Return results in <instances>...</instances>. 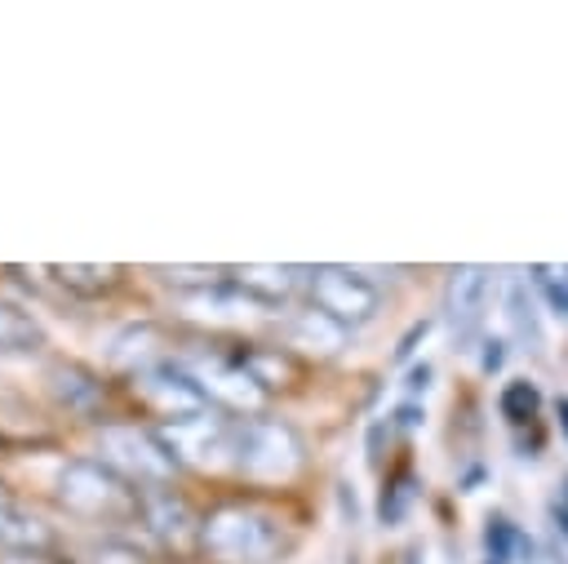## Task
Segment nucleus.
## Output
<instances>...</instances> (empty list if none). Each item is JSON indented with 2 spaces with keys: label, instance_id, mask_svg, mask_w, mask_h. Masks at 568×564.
Wrapping results in <instances>:
<instances>
[{
  "label": "nucleus",
  "instance_id": "f257e3e1",
  "mask_svg": "<svg viewBox=\"0 0 568 564\" xmlns=\"http://www.w3.org/2000/svg\"><path fill=\"white\" fill-rule=\"evenodd\" d=\"M200 546L217 564H275L288 551L284 520L253 502H222L200 520Z\"/></svg>",
  "mask_w": 568,
  "mask_h": 564
},
{
  "label": "nucleus",
  "instance_id": "f03ea898",
  "mask_svg": "<svg viewBox=\"0 0 568 564\" xmlns=\"http://www.w3.org/2000/svg\"><path fill=\"white\" fill-rule=\"evenodd\" d=\"M53 493H58L62 511H71L75 520H93V524L138 520V511H142V489H133L102 457H67Z\"/></svg>",
  "mask_w": 568,
  "mask_h": 564
},
{
  "label": "nucleus",
  "instance_id": "7ed1b4c3",
  "mask_svg": "<svg viewBox=\"0 0 568 564\" xmlns=\"http://www.w3.org/2000/svg\"><path fill=\"white\" fill-rule=\"evenodd\" d=\"M306 462L302 435L280 417L235 422V471L253 484H288Z\"/></svg>",
  "mask_w": 568,
  "mask_h": 564
},
{
  "label": "nucleus",
  "instance_id": "20e7f679",
  "mask_svg": "<svg viewBox=\"0 0 568 564\" xmlns=\"http://www.w3.org/2000/svg\"><path fill=\"white\" fill-rule=\"evenodd\" d=\"M98 453L111 471H120L133 489H164L178 471L173 453L164 449L160 431L151 426H138V422H106L98 431Z\"/></svg>",
  "mask_w": 568,
  "mask_h": 564
},
{
  "label": "nucleus",
  "instance_id": "39448f33",
  "mask_svg": "<svg viewBox=\"0 0 568 564\" xmlns=\"http://www.w3.org/2000/svg\"><path fill=\"white\" fill-rule=\"evenodd\" d=\"M235 422L240 417H222V409H209L200 417L160 426V440L178 466L217 471V466H235Z\"/></svg>",
  "mask_w": 568,
  "mask_h": 564
},
{
  "label": "nucleus",
  "instance_id": "423d86ee",
  "mask_svg": "<svg viewBox=\"0 0 568 564\" xmlns=\"http://www.w3.org/2000/svg\"><path fill=\"white\" fill-rule=\"evenodd\" d=\"M306 289H311V306H320L324 315H333L346 329L373 320L377 306H382V289L368 275H359L351 266H333V262L328 266H311L306 271Z\"/></svg>",
  "mask_w": 568,
  "mask_h": 564
},
{
  "label": "nucleus",
  "instance_id": "0eeeda50",
  "mask_svg": "<svg viewBox=\"0 0 568 564\" xmlns=\"http://www.w3.org/2000/svg\"><path fill=\"white\" fill-rule=\"evenodd\" d=\"M133 395H138L151 413H160L164 426H169V422L200 417V413L213 409L209 395H204V386H200V377H195L186 364H178V360H160V364L133 373Z\"/></svg>",
  "mask_w": 568,
  "mask_h": 564
},
{
  "label": "nucleus",
  "instance_id": "6e6552de",
  "mask_svg": "<svg viewBox=\"0 0 568 564\" xmlns=\"http://www.w3.org/2000/svg\"><path fill=\"white\" fill-rule=\"evenodd\" d=\"M186 369L200 377L209 404H217L226 413H248L253 417L266 404V386L240 360H200V364H186Z\"/></svg>",
  "mask_w": 568,
  "mask_h": 564
},
{
  "label": "nucleus",
  "instance_id": "1a4fd4ad",
  "mask_svg": "<svg viewBox=\"0 0 568 564\" xmlns=\"http://www.w3.org/2000/svg\"><path fill=\"white\" fill-rule=\"evenodd\" d=\"M488 289H493V271L488 266H453L448 284H444V315L457 333V342H475L479 324H484V306H488Z\"/></svg>",
  "mask_w": 568,
  "mask_h": 564
},
{
  "label": "nucleus",
  "instance_id": "9d476101",
  "mask_svg": "<svg viewBox=\"0 0 568 564\" xmlns=\"http://www.w3.org/2000/svg\"><path fill=\"white\" fill-rule=\"evenodd\" d=\"M311 266H275V262H244V266H226V280L253 302V306H280L293 298V289L302 284Z\"/></svg>",
  "mask_w": 568,
  "mask_h": 564
},
{
  "label": "nucleus",
  "instance_id": "9b49d317",
  "mask_svg": "<svg viewBox=\"0 0 568 564\" xmlns=\"http://www.w3.org/2000/svg\"><path fill=\"white\" fill-rule=\"evenodd\" d=\"M346 338H351V329L337 324L333 315H324L320 306H306L284 324V342L302 355H315V360H333L346 346Z\"/></svg>",
  "mask_w": 568,
  "mask_h": 564
},
{
  "label": "nucleus",
  "instance_id": "f8f14e48",
  "mask_svg": "<svg viewBox=\"0 0 568 564\" xmlns=\"http://www.w3.org/2000/svg\"><path fill=\"white\" fill-rule=\"evenodd\" d=\"M44 382H49V395H53L67 413H98V404H102V377H98L93 369H84L80 360H58V364H49Z\"/></svg>",
  "mask_w": 568,
  "mask_h": 564
},
{
  "label": "nucleus",
  "instance_id": "ddd939ff",
  "mask_svg": "<svg viewBox=\"0 0 568 564\" xmlns=\"http://www.w3.org/2000/svg\"><path fill=\"white\" fill-rule=\"evenodd\" d=\"M0 546L13 555H44V551H53V528L31 511L4 506L0 511Z\"/></svg>",
  "mask_w": 568,
  "mask_h": 564
},
{
  "label": "nucleus",
  "instance_id": "4468645a",
  "mask_svg": "<svg viewBox=\"0 0 568 564\" xmlns=\"http://www.w3.org/2000/svg\"><path fill=\"white\" fill-rule=\"evenodd\" d=\"M44 271L71 298H102L120 284V266H98V262H53Z\"/></svg>",
  "mask_w": 568,
  "mask_h": 564
},
{
  "label": "nucleus",
  "instance_id": "2eb2a0df",
  "mask_svg": "<svg viewBox=\"0 0 568 564\" xmlns=\"http://www.w3.org/2000/svg\"><path fill=\"white\" fill-rule=\"evenodd\" d=\"M138 520L160 537V542H182V533L191 528V511L182 497H173L169 489H146L142 493V511Z\"/></svg>",
  "mask_w": 568,
  "mask_h": 564
},
{
  "label": "nucleus",
  "instance_id": "dca6fc26",
  "mask_svg": "<svg viewBox=\"0 0 568 564\" xmlns=\"http://www.w3.org/2000/svg\"><path fill=\"white\" fill-rule=\"evenodd\" d=\"M40 346H44V324L27 306L0 298V355H36Z\"/></svg>",
  "mask_w": 568,
  "mask_h": 564
},
{
  "label": "nucleus",
  "instance_id": "f3484780",
  "mask_svg": "<svg viewBox=\"0 0 568 564\" xmlns=\"http://www.w3.org/2000/svg\"><path fill=\"white\" fill-rule=\"evenodd\" d=\"M506 320H510V333L524 351H541L546 346V333H541V315H537V302L528 293V284L515 275L506 284Z\"/></svg>",
  "mask_w": 568,
  "mask_h": 564
},
{
  "label": "nucleus",
  "instance_id": "a211bd4d",
  "mask_svg": "<svg viewBox=\"0 0 568 564\" xmlns=\"http://www.w3.org/2000/svg\"><path fill=\"white\" fill-rule=\"evenodd\" d=\"M155 342H160V329L155 324H129L124 333H115L111 342V364L115 369H129V373H142L151 364H160L164 355H155Z\"/></svg>",
  "mask_w": 568,
  "mask_h": 564
},
{
  "label": "nucleus",
  "instance_id": "6ab92c4d",
  "mask_svg": "<svg viewBox=\"0 0 568 564\" xmlns=\"http://www.w3.org/2000/svg\"><path fill=\"white\" fill-rule=\"evenodd\" d=\"M484 555H488L493 564L532 560V537H528L510 515H488V520H484Z\"/></svg>",
  "mask_w": 568,
  "mask_h": 564
},
{
  "label": "nucleus",
  "instance_id": "aec40b11",
  "mask_svg": "<svg viewBox=\"0 0 568 564\" xmlns=\"http://www.w3.org/2000/svg\"><path fill=\"white\" fill-rule=\"evenodd\" d=\"M151 275L178 293H204V289H217L226 284V266H151Z\"/></svg>",
  "mask_w": 568,
  "mask_h": 564
},
{
  "label": "nucleus",
  "instance_id": "412c9836",
  "mask_svg": "<svg viewBox=\"0 0 568 564\" xmlns=\"http://www.w3.org/2000/svg\"><path fill=\"white\" fill-rule=\"evenodd\" d=\"M413 502H417V480H413L408 471H399V475H390V480L382 484V493H377V520H382L386 528H395V524H404V515H408Z\"/></svg>",
  "mask_w": 568,
  "mask_h": 564
},
{
  "label": "nucleus",
  "instance_id": "4be33fe9",
  "mask_svg": "<svg viewBox=\"0 0 568 564\" xmlns=\"http://www.w3.org/2000/svg\"><path fill=\"white\" fill-rule=\"evenodd\" d=\"M497 409H501V417H506L510 426L532 422V417H537V409H541V391H537V382H528V377L506 382V386H501V395H497Z\"/></svg>",
  "mask_w": 568,
  "mask_h": 564
},
{
  "label": "nucleus",
  "instance_id": "5701e85b",
  "mask_svg": "<svg viewBox=\"0 0 568 564\" xmlns=\"http://www.w3.org/2000/svg\"><path fill=\"white\" fill-rule=\"evenodd\" d=\"M532 280L541 289V298L550 302V311L559 320H568V266H532Z\"/></svg>",
  "mask_w": 568,
  "mask_h": 564
},
{
  "label": "nucleus",
  "instance_id": "b1692460",
  "mask_svg": "<svg viewBox=\"0 0 568 564\" xmlns=\"http://www.w3.org/2000/svg\"><path fill=\"white\" fill-rule=\"evenodd\" d=\"M89 564H146V555L133 546V542H120V537H102L84 551Z\"/></svg>",
  "mask_w": 568,
  "mask_h": 564
},
{
  "label": "nucleus",
  "instance_id": "393cba45",
  "mask_svg": "<svg viewBox=\"0 0 568 564\" xmlns=\"http://www.w3.org/2000/svg\"><path fill=\"white\" fill-rule=\"evenodd\" d=\"M426 333H430V320H426V315H422V320H413V324L404 329V338L395 342V360H408V355L417 351V342H422Z\"/></svg>",
  "mask_w": 568,
  "mask_h": 564
},
{
  "label": "nucleus",
  "instance_id": "a878e982",
  "mask_svg": "<svg viewBox=\"0 0 568 564\" xmlns=\"http://www.w3.org/2000/svg\"><path fill=\"white\" fill-rule=\"evenodd\" d=\"M506 364V342L501 338H484L479 342V373H497Z\"/></svg>",
  "mask_w": 568,
  "mask_h": 564
},
{
  "label": "nucleus",
  "instance_id": "bb28decb",
  "mask_svg": "<svg viewBox=\"0 0 568 564\" xmlns=\"http://www.w3.org/2000/svg\"><path fill=\"white\" fill-rule=\"evenodd\" d=\"M422 417H426V413H422V404H417V400H404V404L390 413V426H399V431H417V426H422Z\"/></svg>",
  "mask_w": 568,
  "mask_h": 564
},
{
  "label": "nucleus",
  "instance_id": "cd10ccee",
  "mask_svg": "<svg viewBox=\"0 0 568 564\" xmlns=\"http://www.w3.org/2000/svg\"><path fill=\"white\" fill-rule=\"evenodd\" d=\"M386 435H390V417L368 426V440H364V449H368V462H373V466L382 462V444H386Z\"/></svg>",
  "mask_w": 568,
  "mask_h": 564
},
{
  "label": "nucleus",
  "instance_id": "c85d7f7f",
  "mask_svg": "<svg viewBox=\"0 0 568 564\" xmlns=\"http://www.w3.org/2000/svg\"><path fill=\"white\" fill-rule=\"evenodd\" d=\"M404 386H408V395L426 391V386H430V364H426V360H422V364H413V369H408V382H404Z\"/></svg>",
  "mask_w": 568,
  "mask_h": 564
},
{
  "label": "nucleus",
  "instance_id": "c756f323",
  "mask_svg": "<svg viewBox=\"0 0 568 564\" xmlns=\"http://www.w3.org/2000/svg\"><path fill=\"white\" fill-rule=\"evenodd\" d=\"M337 502H342V515L355 524V520H359V506H355V493H351V484H337Z\"/></svg>",
  "mask_w": 568,
  "mask_h": 564
},
{
  "label": "nucleus",
  "instance_id": "7c9ffc66",
  "mask_svg": "<svg viewBox=\"0 0 568 564\" xmlns=\"http://www.w3.org/2000/svg\"><path fill=\"white\" fill-rule=\"evenodd\" d=\"M555 426H559V435L568 440V395L555 400Z\"/></svg>",
  "mask_w": 568,
  "mask_h": 564
},
{
  "label": "nucleus",
  "instance_id": "2f4dec72",
  "mask_svg": "<svg viewBox=\"0 0 568 564\" xmlns=\"http://www.w3.org/2000/svg\"><path fill=\"white\" fill-rule=\"evenodd\" d=\"M550 515H555V528H559V533H568V506H559V502H555V506H550Z\"/></svg>",
  "mask_w": 568,
  "mask_h": 564
},
{
  "label": "nucleus",
  "instance_id": "473e14b6",
  "mask_svg": "<svg viewBox=\"0 0 568 564\" xmlns=\"http://www.w3.org/2000/svg\"><path fill=\"white\" fill-rule=\"evenodd\" d=\"M404 564H422V551L413 546V551H404Z\"/></svg>",
  "mask_w": 568,
  "mask_h": 564
},
{
  "label": "nucleus",
  "instance_id": "72a5a7b5",
  "mask_svg": "<svg viewBox=\"0 0 568 564\" xmlns=\"http://www.w3.org/2000/svg\"><path fill=\"white\" fill-rule=\"evenodd\" d=\"M559 506H568V475H564V484H559Z\"/></svg>",
  "mask_w": 568,
  "mask_h": 564
},
{
  "label": "nucleus",
  "instance_id": "f704fd0d",
  "mask_svg": "<svg viewBox=\"0 0 568 564\" xmlns=\"http://www.w3.org/2000/svg\"><path fill=\"white\" fill-rule=\"evenodd\" d=\"M4 506H9V497H4V484H0V511H4Z\"/></svg>",
  "mask_w": 568,
  "mask_h": 564
},
{
  "label": "nucleus",
  "instance_id": "c9c22d12",
  "mask_svg": "<svg viewBox=\"0 0 568 564\" xmlns=\"http://www.w3.org/2000/svg\"><path fill=\"white\" fill-rule=\"evenodd\" d=\"M484 564H493V560H484Z\"/></svg>",
  "mask_w": 568,
  "mask_h": 564
}]
</instances>
